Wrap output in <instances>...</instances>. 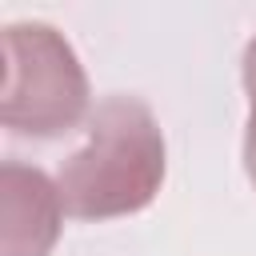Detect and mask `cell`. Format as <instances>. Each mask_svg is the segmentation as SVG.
Instances as JSON below:
<instances>
[{"instance_id":"2","label":"cell","mask_w":256,"mask_h":256,"mask_svg":"<svg viewBox=\"0 0 256 256\" xmlns=\"http://www.w3.org/2000/svg\"><path fill=\"white\" fill-rule=\"evenodd\" d=\"M88 72L52 24L24 20L4 28L0 120L12 136L56 140L88 116Z\"/></svg>"},{"instance_id":"3","label":"cell","mask_w":256,"mask_h":256,"mask_svg":"<svg viewBox=\"0 0 256 256\" xmlns=\"http://www.w3.org/2000/svg\"><path fill=\"white\" fill-rule=\"evenodd\" d=\"M64 216L60 188L44 168L0 164V256H52Z\"/></svg>"},{"instance_id":"4","label":"cell","mask_w":256,"mask_h":256,"mask_svg":"<svg viewBox=\"0 0 256 256\" xmlns=\"http://www.w3.org/2000/svg\"><path fill=\"white\" fill-rule=\"evenodd\" d=\"M240 80H244V96H248V124H244V172L256 188V36L244 48L240 60Z\"/></svg>"},{"instance_id":"1","label":"cell","mask_w":256,"mask_h":256,"mask_svg":"<svg viewBox=\"0 0 256 256\" xmlns=\"http://www.w3.org/2000/svg\"><path fill=\"white\" fill-rule=\"evenodd\" d=\"M168 172L160 120L136 96H108L88 116L84 144L60 164L56 188L72 220H116L144 212Z\"/></svg>"}]
</instances>
